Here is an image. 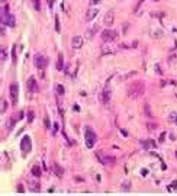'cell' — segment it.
<instances>
[{"label":"cell","mask_w":177,"mask_h":196,"mask_svg":"<svg viewBox=\"0 0 177 196\" xmlns=\"http://www.w3.org/2000/svg\"><path fill=\"white\" fill-rule=\"evenodd\" d=\"M47 64H48V58L45 55H42V54H36V55H35V65H36L38 70L42 71V70L47 67Z\"/></svg>","instance_id":"7"},{"label":"cell","mask_w":177,"mask_h":196,"mask_svg":"<svg viewBox=\"0 0 177 196\" xmlns=\"http://www.w3.org/2000/svg\"><path fill=\"white\" fill-rule=\"evenodd\" d=\"M142 93H144V83L142 81H135V83H132L129 86V89H128V96H129L131 99H137V97H140Z\"/></svg>","instance_id":"1"},{"label":"cell","mask_w":177,"mask_h":196,"mask_svg":"<svg viewBox=\"0 0 177 196\" xmlns=\"http://www.w3.org/2000/svg\"><path fill=\"white\" fill-rule=\"evenodd\" d=\"M18 96H19V87L18 84H10V97H12V103L16 105L18 103Z\"/></svg>","instance_id":"8"},{"label":"cell","mask_w":177,"mask_h":196,"mask_svg":"<svg viewBox=\"0 0 177 196\" xmlns=\"http://www.w3.org/2000/svg\"><path fill=\"white\" fill-rule=\"evenodd\" d=\"M113 20H115V13H113V10L106 12L105 18H103V23H105L106 26H112L113 25Z\"/></svg>","instance_id":"9"},{"label":"cell","mask_w":177,"mask_h":196,"mask_svg":"<svg viewBox=\"0 0 177 196\" xmlns=\"http://www.w3.org/2000/svg\"><path fill=\"white\" fill-rule=\"evenodd\" d=\"M6 35V29H4V25L2 26V36H4Z\"/></svg>","instance_id":"36"},{"label":"cell","mask_w":177,"mask_h":196,"mask_svg":"<svg viewBox=\"0 0 177 196\" xmlns=\"http://www.w3.org/2000/svg\"><path fill=\"white\" fill-rule=\"evenodd\" d=\"M155 70H157V73H158V74H161V70H160L158 65H155Z\"/></svg>","instance_id":"38"},{"label":"cell","mask_w":177,"mask_h":196,"mask_svg":"<svg viewBox=\"0 0 177 196\" xmlns=\"http://www.w3.org/2000/svg\"><path fill=\"white\" fill-rule=\"evenodd\" d=\"M115 51H116L115 48H113V47H109V45H105V47L102 48V54H103V55H108V54H113Z\"/></svg>","instance_id":"15"},{"label":"cell","mask_w":177,"mask_h":196,"mask_svg":"<svg viewBox=\"0 0 177 196\" xmlns=\"http://www.w3.org/2000/svg\"><path fill=\"white\" fill-rule=\"evenodd\" d=\"M34 116H35L34 110H29V112H28V122H29V124H31V122L34 121Z\"/></svg>","instance_id":"23"},{"label":"cell","mask_w":177,"mask_h":196,"mask_svg":"<svg viewBox=\"0 0 177 196\" xmlns=\"http://www.w3.org/2000/svg\"><path fill=\"white\" fill-rule=\"evenodd\" d=\"M54 129H52V132H54V134H57V131H58V124H54Z\"/></svg>","instance_id":"33"},{"label":"cell","mask_w":177,"mask_h":196,"mask_svg":"<svg viewBox=\"0 0 177 196\" xmlns=\"http://www.w3.org/2000/svg\"><path fill=\"white\" fill-rule=\"evenodd\" d=\"M140 2H144V0H140Z\"/></svg>","instance_id":"41"},{"label":"cell","mask_w":177,"mask_h":196,"mask_svg":"<svg viewBox=\"0 0 177 196\" xmlns=\"http://www.w3.org/2000/svg\"><path fill=\"white\" fill-rule=\"evenodd\" d=\"M110 96H112V90H110V87L106 86L105 89L102 90V96H100V99H102V102L105 103H109V100H110Z\"/></svg>","instance_id":"10"},{"label":"cell","mask_w":177,"mask_h":196,"mask_svg":"<svg viewBox=\"0 0 177 196\" xmlns=\"http://www.w3.org/2000/svg\"><path fill=\"white\" fill-rule=\"evenodd\" d=\"M96 157H97V160H99V163L103 166L113 164V163H115V157L108 156V154H105L103 151H96Z\"/></svg>","instance_id":"5"},{"label":"cell","mask_w":177,"mask_h":196,"mask_svg":"<svg viewBox=\"0 0 177 196\" xmlns=\"http://www.w3.org/2000/svg\"><path fill=\"white\" fill-rule=\"evenodd\" d=\"M23 190H25V189L22 187V184H19V186H18V192H19V193H22V192H23Z\"/></svg>","instance_id":"35"},{"label":"cell","mask_w":177,"mask_h":196,"mask_svg":"<svg viewBox=\"0 0 177 196\" xmlns=\"http://www.w3.org/2000/svg\"><path fill=\"white\" fill-rule=\"evenodd\" d=\"M48 6H50V9H52V6H54V0H48Z\"/></svg>","instance_id":"34"},{"label":"cell","mask_w":177,"mask_h":196,"mask_svg":"<svg viewBox=\"0 0 177 196\" xmlns=\"http://www.w3.org/2000/svg\"><path fill=\"white\" fill-rule=\"evenodd\" d=\"M71 44H73V48H74V50H78V48L83 47V38L78 36V35H77V36H73Z\"/></svg>","instance_id":"13"},{"label":"cell","mask_w":177,"mask_h":196,"mask_svg":"<svg viewBox=\"0 0 177 196\" xmlns=\"http://www.w3.org/2000/svg\"><path fill=\"white\" fill-rule=\"evenodd\" d=\"M122 189H124V190H129L131 189V183H129V182H125V183L122 184Z\"/></svg>","instance_id":"25"},{"label":"cell","mask_w":177,"mask_h":196,"mask_svg":"<svg viewBox=\"0 0 177 196\" xmlns=\"http://www.w3.org/2000/svg\"><path fill=\"white\" fill-rule=\"evenodd\" d=\"M164 138H165V132H163V134L161 135H160V142H164Z\"/></svg>","instance_id":"31"},{"label":"cell","mask_w":177,"mask_h":196,"mask_svg":"<svg viewBox=\"0 0 177 196\" xmlns=\"http://www.w3.org/2000/svg\"><path fill=\"white\" fill-rule=\"evenodd\" d=\"M34 7L36 12H39L41 10V0H34Z\"/></svg>","instance_id":"21"},{"label":"cell","mask_w":177,"mask_h":196,"mask_svg":"<svg viewBox=\"0 0 177 196\" xmlns=\"http://www.w3.org/2000/svg\"><path fill=\"white\" fill-rule=\"evenodd\" d=\"M52 168H54V173H55V176H57V177H62V168L60 167V166L57 164V163H54Z\"/></svg>","instance_id":"16"},{"label":"cell","mask_w":177,"mask_h":196,"mask_svg":"<svg viewBox=\"0 0 177 196\" xmlns=\"http://www.w3.org/2000/svg\"><path fill=\"white\" fill-rule=\"evenodd\" d=\"M100 36H102V39L105 41V42H112V41L118 39V32L113 31V29H105Z\"/></svg>","instance_id":"6"},{"label":"cell","mask_w":177,"mask_h":196,"mask_svg":"<svg viewBox=\"0 0 177 196\" xmlns=\"http://www.w3.org/2000/svg\"><path fill=\"white\" fill-rule=\"evenodd\" d=\"M64 86H62V84H58V86H57V93L60 94V96H62V94H64Z\"/></svg>","instance_id":"20"},{"label":"cell","mask_w":177,"mask_h":196,"mask_svg":"<svg viewBox=\"0 0 177 196\" xmlns=\"http://www.w3.org/2000/svg\"><path fill=\"white\" fill-rule=\"evenodd\" d=\"M2 23H3V25L10 26V28H15V25H16L15 16H13L12 13H9V9H7V6H4L3 10H2Z\"/></svg>","instance_id":"2"},{"label":"cell","mask_w":177,"mask_h":196,"mask_svg":"<svg viewBox=\"0 0 177 196\" xmlns=\"http://www.w3.org/2000/svg\"><path fill=\"white\" fill-rule=\"evenodd\" d=\"M12 58H13V62H16V47L12 48Z\"/></svg>","instance_id":"28"},{"label":"cell","mask_w":177,"mask_h":196,"mask_svg":"<svg viewBox=\"0 0 177 196\" xmlns=\"http://www.w3.org/2000/svg\"><path fill=\"white\" fill-rule=\"evenodd\" d=\"M6 109H7V102H6V100H3V102H2V113L6 112Z\"/></svg>","instance_id":"24"},{"label":"cell","mask_w":177,"mask_h":196,"mask_svg":"<svg viewBox=\"0 0 177 196\" xmlns=\"http://www.w3.org/2000/svg\"><path fill=\"white\" fill-rule=\"evenodd\" d=\"M97 13H99V9H96V7H90V9L87 10V13H86V19H87V22L93 20V19L97 16Z\"/></svg>","instance_id":"12"},{"label":"cell","mask_w":177,"mask_h":196,"mask_svg":"<svg viewBox=\"0 0 177 196\" xmlns=\"http://www.w3.org/2000/svg\"><path fill=\"white\" fill-rule=\"evenodd\" d=\"M20 150H22V154L23 156H28L32 150V141L29 135H23V138L20 140Z\"/></svg>","instance_id":"4"},{"label":"cell","mask_w":177,"mask_h":196,"mask_svg":"<svg viewBox=\"0 0 177 196\" xmlns=\"http://www.w3.org/2000/svg\"><path fill=\"white\" fill-rule=\"evenodd\" d=\"M97 31H99V25H94L92 29H89V31H87V38H92Z\"/></svg>","instance_id":"18"},{"label":"cell","mask_w":177,"mask_h":196,"mask_svg":"<svg viewBox=\"0 0 177 196\" xmlns=\"http://www.w3.org/2000/svg\"><path fill=\"white\" fill-rule=\"evenodd\" d=\"M55 29H57V32L60 31V19H58V16H55Z\"/></svg>","instance_id":"29"},{"label":"cell","mask_w":177,"mask_h":196,"mask_svg":"<svg viewBox=\"0 0 177 196\" xmlns=\"http://www.w3.org/2000/svg\"><path fill=\"white\" fill-rule=\"evenodd\" d=\"M32 174H34L35 177H41L42 171H41V167H39V166H34V167H32Z\"/></svg>","instance_id":"17"},{"label":"cell","mask_w":177,"mask_h":196,"mask_svg":"<svg viewBox=\"0 0 177 196\" xmlns=\"http://www.w3.org/2000/svg\"><path fill=\"white\" fill-rule=\"evenodd\" d=\"M32 190L34 192H39V183H32Z\"/></svg>","instance_id":"27"},{"label":"cell","mask_w":177,"mask_h":196,"mask_svg":"<svg viewBox=\"0 0 177 196\" xmlns=\"http://www.w3.org/2000/svg\"><path fill=\"white\" fill-rule=\"evenodd\" d=\"M142 145L145 147V148H151V147H155V144L152 142V141H148V142H145V141H142Z\"/></svg>","instance_id":"22"},{"label":"cell","mask_w":177,"mask_h":196,"mask_svg":"<svg viewBox=\"0 0 177 196\" xmlns=\"http://www.w3.org/2000/svg\"><path fill=\"white\" fill-rule=\"evenodd\" d=\"M144 112H145L147 118H152V112H151V108H149L148 103H145V105H144Z\"/></svg>","instance_id":"19"},{"label":"cell","mask_w":177,"mask_h":196,"mask_svg":"<svg viewBox=\"0 0 177 196\" xmlns=\"http://www.w3.org/2000/svg\"><path fill=\"white\" fill-rule=\"evenodd\" d=\"M171 189H177V182H173V183H171Z\"/></svg>","instance_id":"37"},{"label":"cell","mask_w":177,"mask_h":196,"mask_svg":"<svg viewBox=\"0 0 177 196\" xmlns=\"http://www.w3.org/2000/svg\"><path fill=\"white\" fill-rule=\"evenodd\" d=\"M2 2H3V3H4V2H6V0H2Z\"/></svg>","instance_id":"40"},{"label":"cell","mask_w":177,"mask_h":196,"mask_svg":"<svg viewBox=\"0 0 177 196\" xmlns=\"http://www.w3.org/2000/svg\"><path fill=\"white\" fill-rule=\"evenodd\" d=\"M84 138H86V147L87 148H93V145L96 144V134H94V131L92 129L90 126H86V132H84Z\"/></svg>","instance_id":"3"},{"label":"cell","mask_w":177,"mask_h":196,"mask_svg":"<svg viewBox=\"0 0 177 196\" xmlns=\"http://www.w3.org/2000/svg\"><path fill=\"white\" fill-rule=\"evenodd\" d=\"M45 126H47V128H51V124H50V119H48V116L45 118Z\"/></svg>","instance_id":"32"},{"label":"cell","mask_w":177,"mask_h":196,"mask_svg":"<svg viewBox=\"0 0 177 196\" xmlns=\"http://www.w3.org/2000/svg\"><path fill=\"white\" fill-rule=\"evenodd\" d=\"M57 70H58V71H62V70H64V57H62V54H60V55H58V61H57Z\"/></svg>","instance_id":"14"},{"label":"cell","mask_w":177,"mask_h":196,"mask_svg":"<svg viewBox=\"0 0 177 196\" xmlns=\"http://www.w3.org/2000/svg\"><path fill=\"white\" fill-rule=\"evenodd\" d=\"M99 2H100V0H92L90 3H92V4H96V3H99Z\"/></svg>","instance_id":"39"},{"label":"cell","mask_w":177,"mask_h":196,"mask_svg":"<svg viewBox=\"0 0 177 196\" xmlns=\"http://www.w3.org/2000/svg\"><path fill=\"white\" fill-rule=\"evenodd\" d=\"M155 128H157L155 124H148V129H149V131H154Z\"/></svg>","instance_id":"30"},{"label":"cell","mask_w":177,"mask_h":196,"mask_svg":"<svg viewBox=\"0 0 177 196\" xmlns=\"http://www.w3.org/2000/svg\"><path fill=\"white\" fill-rule=\"evenodd\" d=\"M28 89L31 93H36L38 92V84H36V80H35L34 76H31V77L28 78Z\"/></svg>","instance_id":"11"},{"label":"cell","mask_w":177,"mask_h":196,"mask_svg":"<svg viewBox=\"0 0 177 196\" xmlns=\"http://www.w3.org/2000/svg\"><path fill=\"white\" fill-rule=\"evenodd\" d=\"M7 55H6V50H4V47L2 48V61H6Z\"/></svg>","instance_id":"26"}]
</instances>
